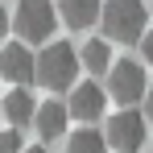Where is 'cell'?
I'll list each match as a JSON object with an SVG mask.
<instances>
[{
	"mask_svg": "<svg viewBox=\"0 0 153 153\" xmlns=\"http://www.w3.org/2000/svg\"><path fill=\"white\" fill-rule=\"evenodd\" d=\"M103 33H108V42H141L149 29V8H145V0H108L103 4Z\"/></svg>",
	"mask_w": 153,
	"mask_h": 153,
	"instance_id": "1",
	"label": "cell"
},
{
	"mask_svg": "<svg viewBox=\"0 0 153 153\" xmlns=\"http://www.w3.org/2000/svg\"><path fill=\"white\" fill-rule=\"evenodd\" d=\"M79 66H83V58L75 54V46L71 42H54V46H46L37 54V83L50 87V91H66L79 79Z\"/></svg>",
	"mask_w": 153,
	"mask_h": 153,
	"instance_id": "2",
	"label": "cell"
},
{
	"mask_svg": "<svg viewBox=\"0 0 153 153\" xmlns=\"http://www.w3.org/2000/svg\"><path fill=\"white\" fill-rule=\"evenodd\" d=\"M54 25H58V13H54L50 0H21L17 17H13V29L25 46H37V42H50Z\"/></svg>",
	"mask_w": 153,
	"mask_h": 153,
	"instance_id": "3",
	"label": "cell"
},
{
	"mask_svg": "<svg viewBox=\"0 0 153 153\" xmlns=\"http://www.w3.org/2000/svg\"><path fill=\"white\" fill-rule=\"evenodd\" d=\"M108 91H112V100L128 108V103L145 100L149 95V79H145V66L141 62H132V58H120V62H112V71H108Z\"/></svg>",
	"mask_w": 153,
	"mask_h": 153,
	"instance_id": "4",
	"label": "cell"
},
{
	"mask_svg": "<svg viewBox=\"0 0 153 153\" xmlns=\"http://www.w3.org/2000/svg\"><path fill=\"white\" fill-rule=\"evenodd\" d=\"M145 132H149V124H145V116L141 112H116L112 120H108V128H103V137H108V145L116 153H141V145H145Z\"/></svg>",
	"mask_w": 153,
	"mask_h": 153,
	"instance_id": "5",
	"label": "cell"
},
{
	"mask_svg": "<svg viewBox=\"0 0 153 153\" xmlns=\"http://www.w3.org/2000/svg\"><path fill=\"white\" fill-rule=\"evenodd\" d=\"M0 79L17 83V87H25V83L37 79V58L29 54L25 42H17V46H4V50H0Z\"/></svg>",
	"mask_w": 153,
	"mask_h": 153,
	"instance_id": "6",
	"label": "cell"
},
{
	"mask_svg": "<svg viewBox=\"0 0 153 153\" xmlns=\"http://www.w3.org/2000/svg\"><path fill=\"white\" fill-rule=\"evenodd\" d=\"M66 120H71V108L58 100H46L37 103V116H33V124L42 132V141H58V137H66Z\"/></svg>",
	"mask_w": 153,
	"mask_h": 153,
	"instance_id": "7",
	"label": "cell"
},
{
	"mask_svg": "<svg viewBox=\"0 0 153 153\" xmlns=\"http://www.w3.org/2000/svg\"><path fill=\"white\" fill-rule=\"evenodd\" d=\"M66 108H71V116H79V120H87V124H91L103 108H108V91L95 87V83H83V87L71 91V103H66Z\"/></svg>",
	"mask_w": 153,
	"mask_h": 153,
	"instance_id": "8",
	"label": "cell"
},
{
	"mask_svg": "<svg viewBox=\"0 0 153 153\" xmlns=\"http://www.w3.org/2000/svg\"><path fill=\"white\" fill-rule=\"evenodd\" d=\"M58 13H62V21L71 29H91L103 17V0H62Z\"/></svg>",
	"mask_w": 153,
	"mask_h": 153,
	"instance_id": "9",
	"label": "cell"
},
{
	"mask_svg": "<svg viewBox=\"0 0 153 153\" xmlns=\"http://www.w3.org/2000/svg\"><path fill=\"white\" fill-rule=\"evenodd\" d=\"M0 108H4V116H8V124H13V128L37 116V100L29 95L25 87H13V91H8V95L0 100Z\"/></svg>",
	"mask_w": 153,
	"mask_h": 153,
	"instance_id": "10",
	"label": "cell"
},
{
	"mask_svg": "<svg viewBox=\"0 0 153 153\" xmlns=\"http://www.w3.org/2000/svg\"><path fill=\"white\" fill-rule=\"evenodd\" d=\"M79 58H83V66H87L91 75H108V71H112V46H108V37H91V42H83Z\"/></svg>",
	"mask_w": 153,
	"mask_h": 153,
	"instance_id": "11",
	"label": "cell"
},
{
	"mask_svg": "<svg viewBox=\"0 0 153 153\" xmlns=\"http://www.w3.org/2000/svg\"><path fill=\"white\" fill-rule=\"evenodd\" d=\"M112 145H108V137L103 132H95V128H79V132H71V141H66V153H108Z\"/></svg>",
	"mask_w": 153,
	"mask_h": 153,
	"instance_id": "12",
	"label": "cell"
},
{
	"mask_svg": "<svg viewBox=\"0 0 153 153\" xmlns=\"http://www.w3.org/2000/svg\"><path fill=\"white\" fill-rule=\"evenodd\" d=\"M0 153H25V149H21V132H17V128H4V132H0Z\"/></svg>",
	"mask_w": 153,
	"mask_h": 153,
	"instance_id": "13",
	"label": "cell"
},
{
	"mask_svg": "<svg viewBox=\"0 0 153 153\" xmlns=\"http://www.w3.org/2000/svg\"><path fill=\"white\" fill-rule=\"evenodd\" d=\"M141 58H145V62H153V29L141 37Z\"/></svg>",
	"mask_w": 153,
	"mask_h": 153,
	"instance_id": "14",
	"label": "cell"
},
{
	"mask_svg": "<svg viewBox=\"0 0 153 153\" xmlns=\"http://www.w3.org/2000/svg\"><path fill=\"white\" fill-rule=\"evenodd\" d=\"M8 25H13V21H8V13H4V8H0V42H4V37H8Z\"/></svg>",
	"mask_w": 153,
	"mask_h": 153,
	"instance_id": "15",
	"label": "cell"
},
{
	"mask_svg": "<svg viewBox=\"0 0 153 153\" xmlns=\"http://www.w3.org/2000/svg\"><path fill=\"white\" fill-rule=\"evenodd\" d=\"M145 112H149V124H153V83H149V95H145Z\"/></svg>",
	"mask_w": 153,
	"mask_h": 153,
	"instance_id": "16",
	"label": "cell"
},
{
	"mask_svg": "<svg viewBox=\"0 0 153 153\" xmlns=\"http://www.w3.org/2000/svg\"><path fill=\"white\" fill-rule=\"evenodd\" d=\"M25 153H50V149H46V145H29Z\"/></svg>",
	"mask_w": 153,
	"mask_h": 153,
	"instance_id": "17",
	"label": "cell"
}]
</instances>
